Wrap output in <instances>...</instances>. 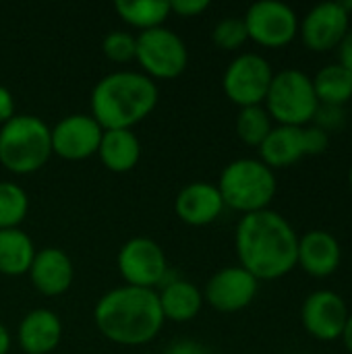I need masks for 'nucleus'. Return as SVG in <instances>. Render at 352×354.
<instances>
[{
  "mask_svg": "<svg viewBox=\"0 0 352 354\" xmlns=\"http://www.w3.org/2000/svg\"><path fill=\"white\" fill-rule=\"evenodd\" d=\"M234 247L239 266L259 282L284 278L297 268L299 234L274 209L245 214L237 224Z\"/></svg>",
  "mask_w": 352,
  "mask_h": 354,
  "instance_id": "obj_1",
  "label": "nucleus"
},
{
  "mask_svg": "<svg viewBox=\"0 0 352 354\" xmlns=\"http://www.w3.org/2000/svg\"><path fill=\"white\" fill-rule=\"evenodd\" d=\"M93 319L104 338L122 346L151 342L166 322L156 290L127 284L112 288L95 303Z\"/></svg>",
  "mask_w": 352,
  "mask_h": 354,
  "instance_id": "obj_2",
  "label": "nucleus"
},
{
  "mask_svg": "<svg viewBox=\"0 0 352 354\" xmlns=\"http://www.w3.org/2000/svg\"><path fill=\"white\" fill-rule=\"evenodd\" d=\"M158 97V85L145 73L116 71L95 83L91 116L104 131L131 129L154 112Z\"/></svg>",
  "mask_w": 352,
  "mask_h": 354,
  "instance_id": "obj_3",
  "label": "nucleus"
},
{
  "mask_svg": "<svg viewBox=\"0 0 352 354\" xmlns=\"http://www.w3.org/2000/svg\"><path fill=\"white\" fill-rule=\"evenodd\" d=\"M218 191L224 205L245 214L270 209L278 191L276 172L257 158H239L224 166Z\"/></svg>",
  "mask_w": 352,
  "mask_h": 354,
  "instance_id": "obj_4",
  "label": "nucleus"
},
{
  "mask_svg": "<svg viewBox=\"0 0 352 354\" xmlns=\"http://www.w3.org/2000/svg\"><path fill=\"white\" fill-rule=\"evenodd\" d=\"M52 156L50 127L33 114H15L0 127V164L15 174H31Z\"/></svg>",
  "mask_w": 352,
  "mask_h": 354,
  "instance_id": "obj_5",
  "label": "nucleus"
},
{
  "mask_svg": "<svg viewBox=\"0 0 352 354\" xmlns=\"http://www.w3.org/2000/svg\"><path fill=\"white\" fill-rule=\"evenodd\" d=\"M263 104L272 120L286 127L311 124L319 108L313 79L301 68H284L274 73Z\"/></svg>",
  "mask_w": 352,
  "mask_h": 354,
  "instance_id": "obj_6",
  "label": "nucleus"
},
{
  "mask_svg": "<svg viewBox=\"0 0 352 354\" xmlns=\"http://www.w3.org/2000/svg\"><path fill=\"white\" fill-rule=\"evenodd\" d=\"M135 60L149 79H174L185 73L189 50L178 33L162 25L137 35Z\"/></svg>",
  "mask_w": 352,
  "mask_h": 354,
  "instance_id": "obj_7",
  "label": "nucleus"
},
{
  "mask_svg": "<svg viewBox=\"0 0 352 354\" xmlns=\"http://www.w3.org/2000/svg\"><path fill=\"white\" fill-rule=\"evenodd\" d=\"M272 79L274 68L266 56L257 52H243L226 66L222 87L226 97L241 108L261 106L266 102Z\"/></svg>",
  "mask_w": 352,
  "mask_h": 354,
  "instance_id": "obj_8",
  "label": "nucleus"
},
{
  "mask_svg": "<svg viewBox=\"0 0 352 354\" xmlns=\"http://www.w3.org/2000/svg\"><path fill=\"white\" fill-rule=\"evenodd\" d=\"M243 21L249 39L263 48H282L299 35L297 10L280 0L253 2Z\"/></svg>",
  "mask_w": 352,
  "mask_h": 354,
  "instance_id": "obj_9",
  "label": "nucleus"
},
{
  "mask_svg": "<svg viewBox=\"0 0 352 354\" xmlns=\"http://www.w3.org/2000/svg\"><path fill=\"white\" fill-rule=\"evenodd\" d=\"M116 263L127 286L154 290V286H158L168 274L164 249L147 236L127 241L118 251Z\"/></svg>",
  "mask_w": 352,
  "mask_h": 354,
  "instance_id": "obj_10",
  "label": "nucleus"
},
{
  "mask_svg": "<svg viewBox=\"0 0 352 354\" xmlns=\"http://www.w3.org/2000/svg\"><path fill=\"white\" fill-rule=\"evenodd\" d=\"M351 317L346 301L328 288L313 290L307 295L301 307V324L305 332L322 342H334L340 340L346 328V322Z\"/></svg>",
  "mask_w": 352,
  "mask_h": 354,
  "instance_id": "obj_11",
  "label": "nucleus"
},
{
  "mask_svg": "<svg viewBox=\"0 0 352 354\" xmlns=\"http://www.w3.org/2000/svg\"><path fill=\"white\" fill-rule=\"evenodd\" d=\"M351 31V15L342 8L340 0L319 2L303 19H299V35L313 52L338 50Z\"/></svg>",
  "mask_w": 352,
  "mask_h": 354,
  "instance_id": "obj_12",
  "label": "nucleus"
},
{
  "mask_svg": "<svg viewBox=\"0 0 352 354\" xmlns=\"http://www.w3.org/2000/svg\"><path fill=\"white\" fill-rule=\"evenodd\" d=\"M259 290V280L241 266L218 270L205 284L203 301L220 313H237L253 303Z\"/></svg>",
  "mask_w": 352,
  "mask_h": 354,
  "instance_id": "obj_13",
  "label": "nucleus"
},
{
  "mask_svg": "<svg viewBox=\"0 0 352 354\" xmlns=\"http://www.w3.org/2000/svg\"><path fill=\"white\" fill-rule=\"evenodd\" d=\"M52 133V153L64 160H85L98 153L104 129L91 114H68L60 118Z\"/></svg>",
  "mask_w": 352,
  "mask_h": 354,
  "instance_id": "obj_14",
  "label": "nucleus"
},
{
  "mask_svg": "<svg viewBox=\"0 0 352 354\" xmlns=\"http://www.w3.org/2000/svg\"><path fill=\"white\" fill-rule=\"evenodd\" d=\"M340 263H342V247L332 232L315 228L299 236L297 266L305 274L313 278H328L340 268Z\"/></svg>",
  "mask_w": 352,
  "mask_h": 354,
  "instance_id": "obj_15",
  "label": "nucleus"
},
{
  "mask_svg": "<svg viewBox=\"0 0 352 354\" xmlns=\"http://www.w3.org/2000/svg\"><path fill=\"white\" fill-rule=\"evenodd\" d=\"M224 201L214 183L193 180L183 187L174 199L176 216L191 226H205L220 218L224 212Z\"/></svg>",
  "mask_w": 352,
  "mask_h": 354,
  "instance_id": "obj_16",
  "label": "nucleus"
},
{
  "mask_svg": "<svg viewBox=\"0 0 352 354\" xmlns=\"http://www.w3.org/2000/svg\"><path fill=\"white\" fill-rule=\"evenodd\" d=\"M31 284L37 292L46 297H58L68 290L73 284L75 268L71 257L58 247H44L35 251V257L29 268Z\"/></svg>",
  "mask_w": 352,
  "mask_h": 354,
  "instance_id": "obj_17",
  "label": "nucleus"
},
{
  "mask_svg": "<svg viewBox=\"0 0 352 354\" xmlns=\"http://www.w3.org/2000/svg\"><path fill=\"white\" fill-rule=\"evenodd\" d=\"M62 338V322L50 309H31L19 324V346L27 354H50Z\"/></svg>",
  "mask_w": 352,
  "mask_h": 354,
  "instance_id": "obj_18",
  "label": "nucleus"
},
{
  "mask_svg": "<svg viewBox=\"0 0 352 354\" xmlns=\"http://www.w3.org/2000/svg\"><path fill=\"white\" fill-rule=\"evenodd\" d=\"M301 158H305L303 127L276 124L259 145V160L272 170L288 168Z\"/></svg>",
  "mask_w": 352,
  "mask_h": 354,
  "instance_id": "obj_19",
  "label": "nucleus"
},
{
  "mask_svg": "<svg viewBox=\"0 0 352 354\" xmlns=\"http://www.w3.org/2000/svg\"><path fill=\"white\" fill-rule=\"evenodd\" d=\"M98 156L108 170L122 174L137 166L141 158V143L131 129L104 131Z\"/></svg>",
  "mask_w": 352,
  "mask_h": 354,
  "instance_id": "obj_20",
  "label": "nucleus"
},
{
  "mask_svg": "<svg viewBox=\"0 0 352 354\" xmlns=\"http://www.w3.org/2000/svg\"><path fill=\"white\" fill-rule=\"evenodd\" d=\"M158 299L164 319L178 324L195 319L203 307V292L189 280L168 282L162 292H158Z\"/></svg>",
  "mask_w": 352,
  "mask_h": 354,
  "instance_id": "obj_21",
  "label": "nucleus"
},
{
  "mask_svg": "<svg viewBox=\"0 0 352 354\" xmlns=\"http://www.w3.org/2000/svg\"><path fill=\"white\" fill-rule=\"evenodd\" d=\"M35 257L33 241L21 228L0 230V274L21 276L27 274Z\"/></svg>",
  "mask_w": 352,
  "mask_h": 354,
  "instance_id": "obj_22",
  "label": "nucleus"
},
{
  "mask_svg": "<svg viewBox=\"0 0 352 354\" xmlns=\"http://www.w3.org/2000/svg\"><path fill=\"white\" fill-rule=\"evenodd\" d=\"M311 79L319 104L344 108V104L352 100V73L340 62H332L319 68Z\"/></svg>",
  "mask_w": 352,
  "mask_h": 354,
  "instance_id": "obj_23",
  "label": "nucleus"
},
{
  "mask_svg": "<svg viewBox=\"0 0 352 354\" xmlns=\"http://www.w3.org/2000/svg\"><path fill=\"white\" fill-rule=\"evenodd\" d=\"M114 10L122 21L145 31L162 27L170 15V0H116Z\"/></svg>",
  "mask_w": 352,
  "mask_h": 354,
  "instance_id": "obj_24",
  "label": "nucleus"
},
{
  "mask_svg": "<svg viewBox=\"0 0 352 354\" xmlns=\"http://www.w3.org/2000/svg\"><path fill=\"white\" fill-rule=\"evenodd\" d=\"M272 129H274V120L268 114V110L263 108V104L261 106H247V108L239 110L237 135L241 137L243 143L259 147Z\"/></svg>",
  "mask_w": 352,
  "mask_h": 354,
  "instance_id": "obj_25",
  "label": "nucleus"
},
{
  "mask_svg": "<svg viewBox=\"0 0 352 354\" xmlns=\"http://www.w3.org/2000/svg\"><path fill=\"white\" fill-rule=\"evenodd\" d=\"M29 212V197L17 183L0 180V230L19 228Z\"/></svg>",
  "mask_w": 352,
  "mask_h": 354,
  "instance_id": "obj_26",
  "label": "nucleus"
},
{
  "mask_svg": "<svg viewBox=\"0 0 352 354\" xmlns=\"http://www.w3.org/2000/svg\"><path fill=\"white\" fill-rule=\"evenodd\" d=\"M212 39L222 50H239L249 39L245 21L239 17H226L218 21L212 31Z\"/></svg>",
  "mask_w": 352,
  "mask_h": 354,
  "instance_id": "obj_27",
  "label": "nucleus"
},
{
  "mask_svg": "<svg viewBox=\"0 0 352 354\" xmlns=\"http://www.w3.org/2000/svg\"><path fill=\"white\" fill-rule=\"evenodd\" d=\"M102 50L114 62H129L135 58L137 35H133L129 31H110L102 39Z\"/></svg>",
  "mask_w": 352,
  "mask_h": 354,
  "instance_id": "obj_28",
  "label": "nucleus"
},
{
  "mask_svg": "<svg viewBox=\"0 0 352 354\" xmlns=\"http://www.w3.org/2000/svg\"><path fill=\"white\" fill-rule=\"evenodd\" d=\"M303 145L305 156H322L330 147V133L317 124H307L303 127Z\"/></svg>",
  "mask_w": 352,
  "mask_h": 354,
  "instance_id": "obj_29",
  "label": "nucleus"
},
{
  "mask_svg": "<svg viewBox=\"0 0 352 354\" xmlns=\"http://www.w3.org/2000/svg\"><path fill=\"white\" fill-rule=\"evenodd\" d=\"M311 124H317L319 129L324 131H334L338 127L344 124V108L342 106H326V104H319L315 116H313V122Z\"/></svg>",
  "mask_w": 352,
  "mask_h": 354,
  "instance_id": "obj_30",
  "label": "nucleus"
},
{
  "mask_svg": "<svg viewBox=\"0 0 352 354\" xmlns=\"http://www.w3.org/2000/svg\"><path fill=\"white\" fill-rule=\"evenodd\" d=\"M210 8V0H170V12L180 17H195Z\"/></svg>",
  "mask_w": 352,
  "mask_h": 354,
  "instance_id": "obj_31",
  "label": "nucleus"
},
{
  "mask_svg": "<svg viewBox=\"0 0 352 354\" xmlns=\"http://www.w3.org/2000/svg\"><path fill=\"white\" fill-rule=\"evenodd\" d=\"M166 354H214L207 346L195 342V340H178L174 342Z\"/></svg>",
  "mask_w": 352,
  "mask_h": 354,
  "instance_id": "obj_32",
  "label": "nucleus"
},
{
  "mask_svg": "<svg viewBox=\"0 0 352 354\" xmlns=\"http://www.w3.org/2000/svg\"><path fill=\"white\" fill-rule=\"evenodd\" d=\"M15 114H17L15 112V97L6 87L0 85V127L4 122H8Z\"/></svg>",
  "mask_w": 352,
  "mask_h": 354,
  "instance_id": "obj_33",
  "label": "nucleus"
},
{
  "mask_svg": "<svg viewBox=\"0 0 352 354\" xmlns=\"http://www.w3.org/2000/svg\"><path fill=\"white\" fill-rule=\"evenodd\" d=\"M338 58H340L338 62L352 73V29L346 33L342 44L338 46Z\"/></svg>",
  "mask_w": 352,
  "mask_h": 354,
  "instance_id": "obj_34",
  "label": "nucleus"
},
{
  "mask_svg": "<svg viewBox=\"0 0 352 354\" xmlns=\"http://www.w3.org/2000/svg\"><path fill=\"white\" fill-rule=\"evenodd\" d=\"M10 351V334L0 322V354H6Z\"/></svg>",
  "mask_w": 352,
  "mask_h": 354,
  "instance_id": "obj_35",
  "label": "nucleus"
},
{
  "mask_svg": "<svg viewBox=\"0 0 352 354\" xmlns=\"http://www.w3.org/2000/svg\"><path fill=\"white\" fill-rule=\"evenodd\" d=\"M342 344H344V348L352 354V313L351 317H349V322H346V328H344V334H342Z\"/></svg>",
  "mask_w": 352,
  "mask_h": 354,
  "instance_id": "obj_36",
  "label": "nucleus"
},
{
  "mask_svg": "<svg viewBox=\"0 0 352 354\" xmlns=\"http://www.w3.org/2000/svg\"><path fill=\"white\" fill-rule=\"evenodd\" d=\"M349 185H351V189H352V164H351V170H349Z\"/></svg>",
  "mask_w": 352,
  "mask_h": 354,
  "instance_id": "obj_37",
  "label": "nucleus"
}]
</instances>
